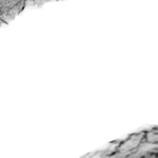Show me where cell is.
I'll list each match as a JSON object with an SVG mask.
<instances>
[{"label":"cell","mask_w":158,"mask_h":158,"mask_svg":"<svg viewBox=\"0 0 158 158\" xmlns=\"http://www.w3.org/2000/svg\"><path fill=\"white\" fill-rule=\"evenodd\" d=\"M140 143H141V137H139V136L131 137L128 142L124 143V144L122 145V149H124V151H122V152L129 151V150H131V149L137 147Z\"/></svg>","instance_id":"cell-1"}]
</instances>
